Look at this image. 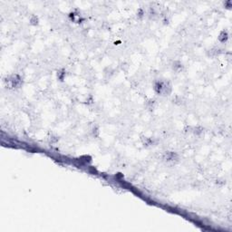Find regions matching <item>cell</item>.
Wrapping results in <instances>:
<instances>
[{
  "label": "cell",
  "instance_id": "277c9868",
  "mask_svg": "<svg viewBox=\"0 0 232 232\" xmlns=\"http://www.w3.org/2000/svg\"><path fill=\"white\" fill-rule=\"evenodd\" d=\"M227 38H228V35H227V31H222L218 36V41L221 43H224L227 40Z\"/></svg>",
  "mask_w": 232,
  "mask_h": 232
},
{
  "label": "cell",
  "instance_id": "6da1fadb",
  "mask_svg": "<svg viewBox=\"0 0 232 232\" xmlns=\"http://www.w3.org/2000/svg\"><path fill=\"white\" fill-rule=\"evenodd\" d=\"M154 90L160 95H169L171 91V85L167 81H158L154 84Z\"/></svg>",
  "mask_w": 232,
  "mask_h": 232
},
{
  "label": "cell",
  "instance_id": "7a4b0ae2",
  "mask_svg": "<svg viewBox=\"0 0 232 232\" xmlns=\"http://www.w3.org/2000/svg\"><path fill=\"white\" fill-rule=\"evenodd\" d=\"M21 83H22V80H21V78L18 76V75H12L10 78H9V84H10V85H11V87H13V88H17V87H18L20 84H21Z\"/></svg>",
  "mask_w": 232,
  "mask_h": 232
},
{
  "label": "cell",
  "instance_id": "3957f363",
  "mask_svg": "<svg viewBox=\"0 0 232 232\" xmlns=\"http://www.w3.org/2000/svg\"><path fill=\"white\" fill-rule=\"evenodd\" d=\"M177 158H178L177 154L174 152H167L164 155V160L166 161H174Z\"/></svg>",
  "mask_w": 232,
  "mask_h": 232
}]
</instances>
